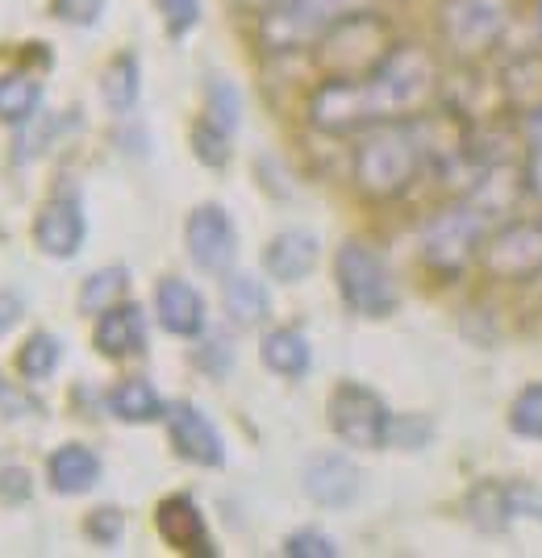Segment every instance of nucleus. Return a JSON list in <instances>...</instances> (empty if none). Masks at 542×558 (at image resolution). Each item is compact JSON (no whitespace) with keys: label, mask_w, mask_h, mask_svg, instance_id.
<instances>
[{"label":"nucleus","mask_w":542,"mask_h":558,"mask_svg":"<svg viewBox=\"0 0 542 558\" xmlns=\"http://www.w3.org/2000/svg\"><path fill=\"white\" fill-rule=\"evenodd\" d=\"M55 134H59V117L38 113L34 121L17 125V138H13V150H9V159H13L17 167L34 163V159L47 150L50 142H55Z\"/></svg>","instance_id":"obj_34"},{"label":"nucleus","mask_w":542,"mask_h":558,"mask_svg":"<svg viewBox=\"0 0 542 558\" xmlns=\"http://www.w3.org/2000/svg\"><path fill=\"white\" fill-rule=\"evenodd\" d=\"M100 100L113 117H130L142 100V63L134 50H118L100 71Z\"/></svg>","instance_id":"obj_27"},{"label":"nucleus","mask_w":542,"mask_h":558,"mask_svg":"<svg viewBox=\"0 0 542 558\" xmlns=\"http://www.w3.org/2000/svg\"><path fill=\"white\" fill-rule=\"evenodd\" d=\"M393 409L388 400L359 384V379H342L334 384L330 396H326V421H330V434L347 450H384L388 446V434H393Z\"/></svg>","instance_id":"obj_10"},{"label":"nucleus","mask_w":542,"mask_h":558,"mask_svg":"<svg viewBox=\"0 0 542 558\" xmlns=\"http://www.w3.org/2000/svg\"><path fill=\"white\" fill-rule=\"evenodd\" d=\"M260 263L263 276L276 279V283H305L322 263V238L305 226H288V230L267 238Z\"/></svg>","instance_id":"obj_19"},{"label":"nucleus","mask_w":542,"mask_h":558,"mask_svg":"<svg viewBox=\"0 0 542 558\" xmlns=\"http://www.w3.org/2000/svg\"><path fill=\"white\" fill-rule=\"evenodd\" d=\"M430 438H434V421L422 417V413H397L393 417L388 446H397V450H425Z\"/></svg>","instance_id":"obj_38"},{"label":"nucleus","mask_w":542,"mask_h":558,"mask_svg":"<svg viewBox=\"0 0 542 558\" xmlns=\"http://www.w3.org/2000/svg\"><path fill=\"white\" fill-rule=\"evenodd\" d=\"M189 150L201 167L226 171L230 159H234V134H226L221 125H213L209 117H201V121H192L189 130Z\"/></svg>","instance_id":"obj_30"},{"label":"nucleus","mask_w":542,"mask_h":558,"mask_svg":"<svg viewBox=\"0 0 542 558\" xmlns=\"http://www.w3.org/2000/svg\"><path fill=\"white\" fill-rule=\"evenodd\" d=\"M105 9H109V0H50L47 4L50 17L59 25H71V29H93V25H100Z\"/></svg>","instance_id":"obj_37"},{"label":"nucleus","mask_w":542,"mask_h":558,"mask_svg":"<svg viewBox=\"0 0 542 558\" xmlns=\"http://www.w3.org/2000/svg\"><path fill=\"white\" fill-rule=\"evenodd\" d=\"M93 350L109 363H130L150 350V317L138 301H118L93 317Z\"/></svg>","instance_id":"obj_15"},{"label":"nucleus","mask_w":542,"mask_h":558,"mask_svg":"<svg viewBox=\"0 0 542 558\" xmlns=\"http://www.w3.org/2000/svg\"><path fill=\"white\" fill-rule=\"evenodd\" d=\"M29 238H34V251L43 258H55V263H71L80 255L84 242H88V213H84L80 192L75 187H55L34 213Z\"/></svg>","instance_id":"obj_11"},{"label":"nucleus","mask_w":542,"mask_h":558,"mask_svg":"<svg viewBox=\"0 0 542 558\" xmlns=\"http://www.w3.org/2000/svg\"><path fill=\"white\" fill-rule=\"evenodd\" d=\"M334 288H338L342 308L359 322H384L401 304L393 267L363 238H342L338 242V251H334Z\"/></svg>","instance_id":"obj_4"},{"label":"nucleus","mask_w":542,"mask_h":558,"mask_svg":"<svg viewBox=\"0 0 542 558\" xmlns=\"http://www.w3.org/2000/svg\"><path fill=\"white\" fill-rule=\"evenodd\" d=\"M505 425H509V434L521 438V442H542V379L521 384L518 392H514Z\"/></svg>","instance_id":"obj_31"},{"label":"nucleus","mask_w":542,"mask_h":558,"mask_svg":"<svg viewBox=\"0 0 542 558\" xmlns=\"http://www.w3.org/2000/svg\"><path fill=\"white\" fill-rule=\"evenodd\" d=\"M221 313L234 329H263L272 322V288L255 271L221 276Z\"/></svg>","instance_id":"obj_22"},{"label":"nucleus","mask_w":542,"mask_h":558,"mask_svg":"<svg viewBox=\"0 0 542 558\" xmlns=\"http://www.w3.org/2000/svg\"><path fill=\"white\" fill-rule=\"evenodd\" d=\"M184 255L196 271L205 276H226L234 271L238 258V226L226 205L217 201H205L184 217Z\"/></svg>","instance_id":"obj_12"},{"label":"nucleus","mask_w":542,"mask_h":558,"mask_svg":"<svg viewBox=\"0 0 542 558\" xmlns=\"http://www.w3.org/2000/svg\"><path fill=\"white\" fill-rule=\"evenodd\" d=\"M463 201H472L475 209L484 213L489 221H505L514 217L518 205L526 201V171H521V159H505V163H484L472 171V180L459 192Z\"/></svg>","instance_id":"obj_18"},{"label":"nucleus","mask_w":542,"mask_h":558,"mask_svg":"<svg viewBox=\"0 0 542 558\" xmlns=\"http://www.w3.org/2000/svg\"><path fill=\"white\" fill-rule=\"evenodd\" d=\"M155 322L164 333L180 338V342H196L209 329V301L205 292L184 276H164L155 283Z\"/></svg>","instance_id":"obj_16"},{"label":"nucleus","mask_w":542,"mask_h":558,"mask_svg":"<svg viewBox=\"0 0 542 558\" xmlns=\"http://www.w3.org/2000/svg\"><path fill=\"white\" fill-rule=\"evenodd\" d=\"M463 517L475 534L501 537L514 525V509H509V480H480L463 496Z\"/></svg>","instance_id":"obj_25"},{"label":"nucleus","mask_w":542,"mask_h":558,"mask_svg":"<svg viewBox=\"0 0 542 558\" xmlns=\"http://www.w3.org/2000/svg\"><path fill=\"white\" fill-rule=\"evenodd\" d=\"M480 276L501 288H530L542 279V217H505L489 226L475 258Z\"/></svg>","instance_id":"obj_8"},{"label":"nucleus","mask_w":542,"mask_h":558,"mask_svg":"<svg viewBox=\"0 0 542 558\" xmlns=\"http://www.w3.org/2000/svg\"><path fill=\"white\" fill-rule=\"evenodd\" d=\"M164 425L176 459H184L189 466H201V471H221L226 466V438H221V429L213 425V417L196 400H176L167 409Z\"/></svg>","instance_id":"obj_13"},{"label":"nucleus","mask_w":542,"mask_h":558,"mask_svg":"<svg viewBox=\"0 0 542 558\" xmlns=\"http://www.w3.org/2000/svg\"><path fill=\"white\" fill-rule=\"evenodd\" d=\"M534 29H539V43H542V0L534 4Z\"/></svg>","instance_id":"obj_45"},{"label":"nucleus","mask_w":542,"mask_h":558,"mask_svg":"<svg viewBox=\"0 0 542 558\" xmlns=\"http://www.w3.org/2000/svg\"><path fill=\"white\" fill-rule=\"evenodd\" d=\"M13 367L25 384H47L50 375L63 367V338L50 329H34L13 354Z\"/></svg>","instance_id":"obj_29"},{"label":"nucleus","mask_w":542,"mask_h":558,"mask_svg":"<svg viewBox=\"0 0 542 558\" xmlns=\"http://www.w3.org/2000/svg\"><path fill=\"white\" fill-rule=\"evenodd\" d=\"M159 17H164L167 38H189L201 25V0H155Z\"/></svg>","instance_id":"obj_39"},{"label":"nucleus","mask_w":542,"mask_h":558,"mask_svg":"<svg viewBox=\"0 0 542 558\" xmlns=\"http://www.w3.org/2000/svg\"><path fill=\"white\" fill-rule=\"evenodd\" d=\"M521 134H526V146H542V109L521 121Z\"/></svg>","instance_id":"obj_44"},{"label":"nucleus","mask_w":542,"mask_h":558,"mask_svg":"<svg viewBox=\"0 0 542 558\" xmlns=\"http://www.w3.org/2000/svg\"><path fill=\"white\" fill-rule=\"evenodd\" d=\"M425 180V155L413 121H384L351 146V184L372 205H397Z\"/></svg>","instance_id":"obj_1"},{"label":"nucleus","mask_w":542,"mask_h":558,"mask_svg":"<svg viewBox=\"0 0 542 558\" xmlns=\"http://www.w3.org/2000/svg\"><path fill=\"white\" fill-rule=\"evenodd\" d=\"M363 80H368V88L376 96L380 117L384 121H401V117L422 113V109H430L438 100L443 68H438V59H434L430 47L397 38L388 47V54Z\"/></svg>","instance_id":"obj_2"},{"label":"nucleus","mask_w":542,"mask_h":558,"mask_svg":"<svg viewBox=\"0 0 542 558\" xmlns=\"http://www.w3.org/2000/svg\"><path fill=\"white\" fill-rule=\"evenodd\" d=\"M496 84H501V100H505V113L526 121L530 113L542 109V47L518 50L509 54L501 71H496Z\"/></svg>","instance_id":"obj_21"},{"label":"nucleus","mask_w":542,"mask_h":558,"mask_svg":"<svg viewBox=\"0 0 542 558\" xmlns=\"http://www.w3.org/2000/svg\"><path fill=\"white\" fill-rule=\"evenodd\" d=\"M105 480V459L88 442H59L47 454V488L63 500L88 496Z\"/></svg>","instance_id":"obj_20"},{"label":"nucleus","mask_w":542,"mask_h":558,"mask_svg":"<svg viewBox=\"0 0 542 558\" xmlns=\"http://www.w3.org/2000/svg\"><path fill=\"white\" fill-rule=\"evenodd\" d=\"M130 296V267L109 263V267H96L93 276L80 279V292H75V308L84 317H100L105 308H113L118 301Z\"/></svg>","instance_id":"obj_28"},{"label":"nucleus","mask_w":542,"mask_h":558,"mask_svg":"<svg viewBox=\"0 0 542 558\" xmlns=\"http://www.w3.org/2000/svg\"><path fill=\"white\" fill-rule=\"evenodd\" d=\"M521 171H526V196H534L542 205V146H526Z\"/></svg>","instance_id":"obj_43"},{"label":"nucleus","mask_w":542,"mask_h":558,"mask_svg":"<svg viewBox=\"0 0 542 558\" xmlns=\"http://www.w3.org/2000/svg\"><path fill=\"white\" fill-rule=\"evenodd\" d=\"M22 317H25V296L13 292V288H0V338L22 326Z\"/></svg>","instance_id":"obj_42"},{"label":"nucleus","mask_w":542,"mask_h":558,"mask_svg":"<svg viewBox=\"0 0 542 558\" xmlns=\"http://www.w3.org/2000/svg\"><path fill=\"white\" fill-rule=\"evenodd\" d=\"M393 43H397V34H393L388 17L380 9H359V13L338 17L309 54L322 75H368L388 54Z\"/></svg>","instance_id":"obj_7"},{"label":"nucleus","mask_w":542,"mask_h":558,"mask_svg":"<svg viewBox=\"0 0 542 558\" xmlns=\"http://www.w3.org/2000/svg\"><path fill=\"white\" fill-rule=\"evenodd\" d=\"M164 392L146 379V375H121L118 384H109L105 392V413L121 425H159L167 417Z\"/></svg>","instance_id":"obj_23"},{"label":"nucleus","mask_w":542,"mask_h":558,"mask_svg":"<svg viewBox=\"0 0 542 558\" xmlns=\"http://www.w3.org/2000/svg\"><path fill=\"white\" fill-rule=\"evenodd\" d=\"M205 117L213 125H221L226 134H238L242 125V93L230 75H209L205 80Z\"/></svg>","instance_id":"obj_32"},{"label":"nucleus","mask_w":542,"mask_h":558,"mask_svg":"<svg viewBox=\"0 0 542 558\" xmlns=\"http://www.w3.org/2000/svg\"><path fill=\"white\" fill-rule=\"evenodd\" d=\"M380 0H284V4H267L260 9V22H255V43L263 54H305L313 50L326 29L347 13L359 9H376Z\"/></svg>","instance_id":"obj_5"},{"label":"nucleus","mask_w":542,"mask_h":558,"mask_svg":"<svg viewBox=\"0 0 542 558\" xmlns=\"http://www.w3.org/2000/svg\"><path fill=\"white\" fill-rule=\"evenodd\" d=\"M260 363L263 372H272L276 379H305L313 372V342L301 326H272L263 329L260 338Z\"/></svg>","instance_id":"obj_24"},{"label":"nucleus","mask_w":542,"mask_h":558,"mask_svg":"<svg viewBox=\"0 0 542 558\" xmlns=\"http://www.w3.org/2000/svg\"><path fill=\"white\" fill-rule=\"evenodd\" d=\"M280 555L284 558H338L342 555V546H338L326 530L301 525V530H292V534L280 542Z\"/></svg>","instance_id":"obj_36"},{"label":"nucleus","mask_w":542,"mask_h":558,"mask_svg":"<svg viewBox=\"0 0 542 558\" xmlns=\"http://www.w3.org/2000/svg\"><path fill=\"white\" fill-rule=\"evenodd\" d=\"M514 29V0H443L438 38L455 63H489Z\"/></svg>","instance_id":"obj_6"},{"label":"nucleus","mask_w":542,"mask_h":558,"mask_svg":"<svg viewBox=\"0 0 542 558\" xmlns=\"http://www.w3.org/2000/svg\"><path fill=\"white\" fill-rule=\"evenodd\" d=\"M489 217L475 209L472 201L455 196L443 209H434L418 230V263H422L438 283H459L475 267L484 233H489Z\"/></svg>","instance_id":"obj_3"},{"label":"nucleus","mask_w":542,"mask_h":558,"mask_svg":"<svg viewBox=\"0 0 542 558\" xmlns=\"http://www.w3.org/2000/svg\"><path fill=\"white\" fill-rule=\"evenodd\" d=\"M539 288H542V279H539Z\"/></svg>","instance_id":"obj_48"},{"label":"nucleus","mask_w":542,"mask_h":558,"mask_svg":"<svg viewBox=\"0 0 542 558\" xmlns=\"http://www.w3.org/2000/svg\"><path fill=\"white\" fill-rule=\"evenodd\" d=\"M359 466H354L351 454H342V450H317V454H309L305 466H301V488L305 496L317 505V509H347L354 505V496H359Z\"/></svg>","instance_id":"obj_17"},{"label":"nucleus","mask_w":542,"mask_h":558,"mask_svg":"<svg viewBox=\"0 0 542 558\" xmlns=\"http://www.w3.org/2000/svg\"><path fill=\"white\" fill-rule=\"evenodd\" d=\"M80 534L88 537V546H96V550H118L121 537H125V512L118 505H96L80 521Z\"/></svg>","instance_id":"obj_33"},{"label":"nucleus","mask_w":542,"mask_h":558,"mask_svg":"<svg viewBox=\"0 0 542 558\" xmlns=\"http://www.w3.org/2000/svg\"><path fill=\"white\" fill-rule=\"evenodd\" d=\"M29 500H34V475L22 463L0 466V505L4 509H22Z\"/></svg>","instance_id":"obj_40"},{"label":"nucleus","mask_w":542,"mask_h":558,"mask_svg":"<svg viewBox=\"0 0 542 558\" xmlns=\"http://www.w3.org/2000/svg\"><path fill=\"white\" fill-rule=\"evenodd\" d=\"M509 509H514V521L542 525V484H534V480H509Z\"/></svg>","instance_id":"obj_41"},{"label":"nucleus","mask_w":542,"mask_h":558,"mask_svg":"<svg viewBox=\"0 0 542 558\" xmlns=\"http://www.w3.org/2000/svg\"><path fill=\"white\" fill-rule=\"evenodd\" d=\"M267 4H284V0H260V9H267Z\"/></svg>","instance_id":"obj_46"},{"label":"nucleus","mask_w":542,"mask_h":558,"mask_svg":"<svg viewBox=\"0 0 542 558\" xmlns=\"http://www.w3.org/2000/svg\"><path fill=\"white\" fill-rule=\"evenodd\" d=\"M155 530L164 537V546H171L176 555L189 558H217V542H213L209 517L201 509V500L192 492H171L155 505Z\"/></svg>","instance_id":"obj_14"},{"label":"nucleus","mask_w":542,"mask_h":558,"mask_svg":"<svg viewBox=\"0 0 542 558\" xmlns=\"http://www.w3.org/2000/svg\"><path fill=\"white\" fill-rule=\"evenodd\" d=\"M43 100H47V88L38 80V71H0V125L17 130L25 121L43 113Z\"/></svg>","instance_id":"obj_26"},{"label":"nucleus","mask_w":542,"mask_h":558,"mask_svg":"<svg viewBox=\"0 0 542 558\" xmlns=\"http://www.w3.org/2000/svg\"><path fill=\"white\" fill-rule=\"evenodd\" d=\"M192 367L196 372H205L209 379H221V375H230L234 367V342L226 338V333H201L196 338V347H192Z\"/></svg>","instance_id":"obj_35"},{"label":"nucleus","mask_w":542,"mask_h":558,"mask_svg":"<svg viewBox=\"0 0 542 558\" xmlns=\"http://www.w3.org/2000/svg\"><path fill=\"white\" fill-rule=\"evenodd\" d=\"M0 400H4V379H0Z\"/></svg>","instance_id":"obj_47"},{"label":"nucleus","mask_w":542,"mask_h":558,"mask_svg":"<svg viewBox=\"0 0 542 558\" xmlns=\"http://www.w3.org/2000/svg\"><path fill=\"white\" fill-rule=\"evenodd\" d=\"M305 125L322 138H359L384 117L363 75H322L305 96Z\"/></svg>","instance_id":"obj_9"}]
</instances>
